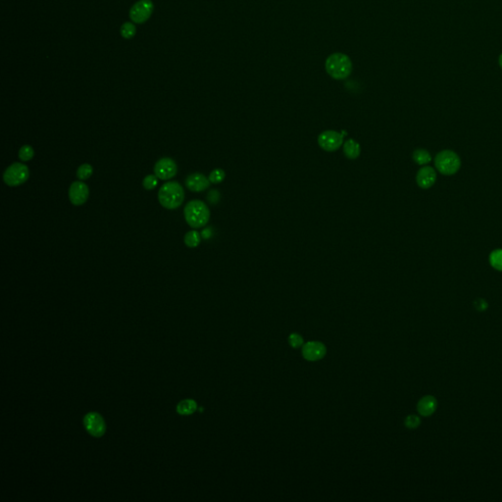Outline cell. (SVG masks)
I'll list each match as a JSON object with an SVG mask.
<instances>
[{"label":"cell","instance_id":"6da1fadb","mask_svg":"<svg viewBox=\"0 0 502 502\" xmlns=\"http://www.w3.org/2000/svg\"><path fill=\"white\" fill-rule=\"evenodd\" d=\"M158 200L164 208L177 209L185 200L184 188L178 182H168L160 188Z\"/></svg>","mask_w":502,"mask_h":502},{"label":"cell","instance_id":"7a4b0ae2","mask_svg":"<svg viewBox=\"0 0 502 502\" xmlns=\"http://www.w3.org/2000/svg\"><path fill=\"white\" fill-rule=\"evenodd\" d=\"M184 214L187 223L194 229L204 227L210 219V210L201 201H190L184 209Z\"/></svg>","mask_w":502,"mask_h":502},{"label":"cell","instance_id":"3957f363","mask_svg":"<svg viewBox=\"0 0 502 502\" xmlns=\"http://www.w3.org/2000/svg\"><path fill=\"white\" fill-rule=\"evenodd\" d=\"M326 70L335 80L346 79L352 71L351 60L342 53L332 54L326 61Z\"/></svg>","mask_w":502,"mask_h":502},{"label":"cell","instance_id":"277c9868","mask_svg":"<svg viewBox=\"0 0 502 502\" xmlns=\"http://www.w3.org/2000/svg\"><path fill=\"white\" fill-rule=\"evenodd\" d=\"M436 170L445 176L456 174L461 167V159L457 153L452 150H442L435 158Z\"/></svg>","mask_w":502,"mask_h":502},{"label":"cell","instance_id":"5b68a950","mask_svg":"<svg viewBox=\"0 0 502 502\" xmlns=\"http://www.w3.org/2000/svg\"><path fill=\"white\" fill-rule=\"evenodd\" d=\"M30 177V171L27 165L23 163H13L3 174V181L9 187H19L26 183Z\"/></svg>","mask_w":502,"mask_h":502},{"label":"cell","instance_id":"8992f818","mask_svg":"<svg viewBox=\"0 0 502 502\" xmlns=\"http://www.w3.org/2000/svg\"><path fill=\"white\" fill-rule=\"evenodd\" d=\"M154 5L151 0H139L130 10V18L135 24H143L152 15Z\"/></svg>","mask_w":502,"mask_h":502},{"label":"cell","instance_id":"52a82bcc","mask_svg":"<svg viewBox=\"0 0 502 502\" xmlns=\"http://www.w3.org/2000/svg\"><path fill=\"white\" fill-rule=\"evenodd\" d=\"M343 143V135L335 131L323 132L318 136L319 146L328 152L336 151Z\"/></svg>","mask_w":502,"mask_h":502},{"label":"cell","instance_id":"ba28073f","mask_svg":"<svg viewBox=\"0 0 502 502\" xmlns=\"http://www.w3.org/2000/svg\"><path fill=\"white\" fill-rule=\"evenodd\" d=\"M84 424L86 430L94 436L100 437L106 432V424L104 419L98 412H90L85 416Z\"/></svg>","mask_w":502,"mask_h":502},{"label":"cell","instance_id":"9c48e42d","mask_svg":"<svg viewBox=\"0 0 502 502\" xmlns=\"http://www.w3.org/2000/svg\"><path fill=\"white\" fill-rule=\"evenodd\" d=\"M178 166L176 162L169 157H164L157 161L154 166V174L160 180H170L176 176Z\"/></svg>","mask_w":502,"mask_h":502},{"label":"cell","instance_id":"30bf717a","mask_svg":"<svg viewBox=\"0 0 502 502\" xmlns=\"http://www.w3.org/2000/svg\"><path fill=\"white\" fill-rule=\"evenodd\" d=\"M327 353V348L321 341H308L302 346V355L308 361L322 359Z\"/></svg>","mask_w":502,"mask_h":502},{"label":"cell","instance_id":"8fae6325","mask_svg":"<svg viewBox=\"0 0 502 502\" xmlns=\"http://www.w3.org/2000/svg\"><path fill=\"white\" fill-rule=\"evenodd\" d=\"M90 196L89 187L83 182H74L69 189V199L74 205H83Z\"/></svg>","mask_w":502,"mask_h":502},{"label":"cell","instance_id":"7c38bea8","mask_svg":"<svg viewBox=\"0 0 502 502\" xmlns=\"http://www.w3.org/2000/svg\"><path fill=\"white\" fill-rule=\"evenodd\" d=\"M436 181V172L432 167L421 168L416 175L417 185L424 190L432 188Z\"/></svg>","mask_w":502,"mask_h":502},{"label":"cell","instance_id":"4fadbf2b","mask_svg":"<svg viewBox=\"0 0 502 502\" xmlns=\"http://www.w3.org/2000/svg\"><path fill=\"white\" fill-rule=\"evenodd\" d=\"M186 186L188 189L195 193H201L205 191L210 186V181L203 174L195 173L190 175L186 180Z\"/></svg>","mask_w":502,"mask_h":502},{"label":"cell","instance_id":"5bb4252c","mask_svg":"<svg viewBox=\"0 0 502 502\" xmlns=\"http://www.w3.org/2000/svg\"><path fill=\"white\" fill-rule=\"evenodd\" d=\"M436 407H437V402H436L435 398L432 397V396H426V397L422 398L417 405L418 412L424 417H429V416L433 415L435 412Z\"/></svg>","mask_w":502,"mask_h":502},{"label":"cell","instance_id":"9a60e30c","mask_svg":"<svg viewBox=\"0 0 502 502\" xmlns=\"http://www.w3.org/2000/svg\"><path fill=\"white\" fill-rule=\"evenodd\" d=\"M361 152V148L359 143L355 142L353 139H348L343 144V153L348 159H356L359 157Z\"/></svg>","mask_w":502,"mask_h":502},{"label":"cell","instance_id":"2e32d148","mask_svg":"<svg viewBox=\"0 0 502 502\" xmlns=\"http://www.w3.org/2000/svg\"><path fill=\"white\" fill-rule=\"evenodd\" d=\"M198 410V403L193 400H185L177 406V412L180 415H191Z\"/></svg>","mask_w":502,"mask_h":502},{"label":"cell","instance_id":"e0dca14e","mask_svg":"<svg viewBox=\"0 0 502 502\" xmlns=\"http://www.w3.org/2000/svg\"><path fill=\"white\" fill-rule=\"evenodd\" d=\"M413 160L418 165H426L432 161V155L426 149L419 148L413 152Z\"/></svg>","mask_w":502,"mask_h":502},{"label":"cell","instance_id":"ac0fdd59","mask_svg":"<svg viewBox=\"0 0 502 502\" xmlns=\"http://www.w3.org/2000/svg\"><path fill=\"white\" fill-rule=\"evenodd\" d=\"M201 241V234L197 231H190L185 235V243L188 247L195 248L200 245Z\"/></svg>","mask_w":502,"mask_h":502},{"label":"cell","instance_id":"d6986e66","mask_svg":"<svg viewBox=\"0 0 502 502\" xmlns=\"http://www.w3.org/2000/svg\"><path fill=\"white\" fill-rule=\"evenodd\" d=\"M490 263L496 270L502 272V249L494 250L491 253Z\"/></svg>","mask_w":502,"mask_h":502},{"label":"cell","instance_id":"ffe728a7","mask_svg":"<svg viewBox=\"0 0 502 502\" xmlns=\"http://www.w3.org/2000/svg\"><path fill=\"white\" fill-rule=\"evenodd\" d=\"M120 33H121V35L126 38V39H131L133 38L134 35H135V33H136V29L134 27V24L132 23H124L120 29Z\"/></svg>","mask_w":502,"mask_h":502},{"label":"cell","instance_id":"44dd1931","mask_svg":"<svg viewBox=\"0 0 502 502\" xmlns=\"http://www.w3.org/2000/svg\"><path fill=\"white\" fill-rule=\"evenodd\" d=\"M94 173V168L91 164H83L81 165L79 168H78V171H77V177L81 180V181H85V180H88L92 177Z\"/></svg>","mask_w":502,"mask_h":502},{"label":"cell","instance_id":"7402d4cb","mask_svg":"<svg viewBox=\"0 0 502 502\" xmlns=\"http://www.w3.org/2000/svg\"><path fill=\"white\" fill-rule=\"evenodd\" d=\"M19 158L20 160L24 161V162H27V161H30L33 155H34V151H33V148L31 146V145H23L20 150H19Z\"/></svg>","mask_w":502,"mask_h":502},{"label":"cell","instance_id":"603a6c76","mask_svg":"<svg viewBox=\"0 0 502 502\" xmlns=\"http://www.w3.org/2000/svg\"><path fill=\"white\" fill-rule=\"evenodd\" d=\"M158 185V178L155 175H148L143 179L142 186L147 191L154 190Z\"/></svg>","mask_w":502,"mask_h":502},{"label":"cell","instance_id":"cb8c5ba5","mask_svg":"<svg viewBox=\"0 0 502 502\" xmlns=\"http://www.w3.org/2000/svg\"><path fill=\"white\" fill-rule=\"evenodd\" d=\"M225 176H226V174L222 169H215L214 171H212L210 173L208 179H209L210 183H212V184H219L224 181Z\"/></svg>","mask_w":502,"mask_h":502},{"label":"cell","instance_id":"d4e9b609","mask_svg":"<svg viewBox=\"0 0 502 502\" xmlns=\"http://www.w3.org/2000/svg\"><path fill=\"white\" fill-rule=\"evenodd\" d=\"M289 342H290L291 346L294 347V348H300V347L303 346V344H304L302 335H301L298 333H293V334L290 335Z\"/></svg>","mask_w":502,"mask_h":502},{"label":"cell","instance_id":"484cf974","mask_svg":"<svg viewBox=\"0 0 502 502\" xmlns=\"http://www.w3.org/2000/svg\"><path fill=\"white\" fill-rule=\"evenodd\" d=\"M404 423H405V426L408 429H416V428H418L420 426L421 420L416 415H409V416L406 417Z\"/></svg>","mask_w":502,"mask_h":502},{"label":"cell","instance_id":"4316f807","mask_svg":"<svg viewBox=\"0 0 502 502\" xmlns=\"http://www.w3.org/2000/svg\"><path fill=\"white\" fill-rule=\"evenodd\" d=\"M474 306L475 308L478 310V311H484L488 308V303L485 301L484 300L482 299H479V300H476L474 302Z\"/></svg>","mask_w":502,"mask_h":502},{"label":"cell","instance_id":"83f0119b","mask_svg":"<svg viewBox=\"0 0 502 502\" xmlns=\"http://www.w3.org/2000/svg\"><path fill=\"white\" fill-rule=\"evenodd\" d=\"M499 63H500V66H501V68H502V54H501V56H500V59H499Z\"/></svg>","mask_w":502,"mask_h":502}]
</instances>
